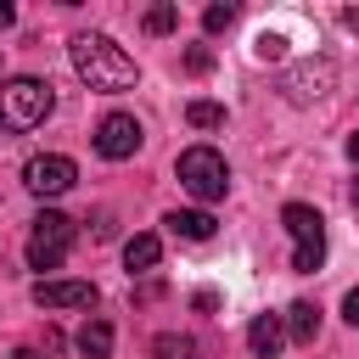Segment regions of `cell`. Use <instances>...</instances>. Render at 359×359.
Returning <instances> with one entry per match:
<instances>
[{"label": "cell", "instance_id": "16", "mask_svg": "<svg viewBox=\"0 0 359 359\" xmlns=\"http://www.w3.org/2000/svg\"><path fill=\"white\" fill-rule=\"evenodd\" d=\"M151 353H157V359H196V342H191V337H174V331H163V337L151 342Z\"/></svg>", "mask_w": 359, "mask_h": 359}, {"label": "cell", "instance_id": "22", "mask_svg": "<svg viewBox=\"0 0 359 359\" xmlns=\"http://www.w3.org/2000/svg\"><path fill=\"white\" fill-rule=\"evenodd\" d=\"M11 22H17V11H11V0H0V34H6Z\"/></svg>", "mask_w": 359, "mask_h": 359}, {"label": "cell", "instance_id": "14", "mask_svg": "<svg viewBox=\"0 0 359 359\" xmlns=\"http://www.w3.org/2000/svg\"><path fill=\"white\" fill-rule=\"evenodd\" d=\"M79 353H84V359H107V353H112V325H107V320H90V325L79 331Z\"/></svg>", "mask_w": 359, "mask_h": 359}, {"label": "cell", "instance_id": "9", "mask_svg": "<svg viewBox=\"0 0 359 359\" xmlns=\"http://www.w3.org/2000/svg\"><path fill=\"white\" fill-rule=\"evenodd\" d=\"M34 303L39 309H90L95 303V286L90 280H39L34 286Z\"/></svg>", "mask_w": 359, "mask_h": 359}, {"label": "cell", "instance_id": "23", "mask_svg": "<svg viewBox=\"0 0 359 359\" xmlns=\"http://www.w3.org/2000/svg\"><path fill=\"white\" fill-rule=\"evenodd\" d=\"M348 157H353V163H359V135H348Z\"/></svg>", "mask_w": 359, "mask_h": 359}, {"label": "cell", "instance_id": "5", "mask_svg": "<svg viewBox=\"0 0 359 359\" xmlns=\"http://www.w3.org/2000/svg\"><path fill=\"white\" fill-rule=\"evenodd\" d=\"M67 247H73V219L56 213V208H45L34 219V230H28V264L34 269H56L67 258Z\"/></svg>", "mask_w": 359, "mask_h": 359}, {"label": "cell", "instance_id": "24", "mask_svg": "<svg viewBox=\"0 0 359 359\" xmlns=\"http://www.w3.org/2000/svg\"><path fill=\"white\" fill-rule=\"evenodd\" d=\"M11 359H39V353H34V348H17V353H11Z\"/></svg>", "mask_w": 359, "mask_h": 359}, {"label": "cell", "instance_id": "2", "mask_svg": "<svg viewBox=\"0 0 359 359\" xmlns=\"http://www.w3.org/2000/svg\"><path fill=\"white\" fill-rule=\"evenodd\" d=\"M50 107H56V95H50V84L45 79H6L0 84V129L6 135H28V129H39L45 118H50Z\"/></svg>", "mask_w": 359, "mask_h": 359}, {"label": "cell", "instance_id": "25", "mask_svg": "<svg viewBox=\"0 0 359 359\" xmlns=\"http://www.w3.org/2000/svg\"><path fill=\"white\" fill-rule=\"evenodd\" d=\"M348 196H353V208H359V180H353V191H348Z\"/></svg>", "mask_w": 359, "mask_h": 359}, {"label": "cell", "instance_id": "18", "mask_svg": "<svg viewBox=\"0 0 359 359\" xmlns=\"http://www.w3.org/2000/svg\"><path fill=\"white\" fill-rule=\"evenodd\" d=\"M252 56H258V62H280V56H286V34H258V39H252Z\"/></svg>", "mask_w": 359, "mask_h": 359}, {"label": "cell", "instance_id": "19", "mask_svg": "<svg viewBox=\"0 0 359 359\" xmlns=\"http://www.w3.org/2000/svg\"><path fill=\"white\" fill-rule=\"evenodd\" d=\"M230 22H236V6H208V11H202V28H208V34H219V28H230Z\"/></svg>", "mask_w": 359, "mask_h": 359}, {"label": "cell", "instance_id": "21", "mask_svg": "<svg viewBox=\"0 0 359 359\" xmlns=\"http://www.w3.org/2000/svg\"><path fill=\"white\" fill-rule=\"evenodd\" d=\"M342 320H348V325H353V331H359V286H353V292H348V297H342Z\"/></svg>", "mask_w": 359, "mask_h": 359}, {"label": "cell", "instance_id": "8", "mask_svg": "<svg viewBox=\"0 0 359 359\" xmlns=\"http://www.w3.org/2000/svg\"><path fill=\"white\" fill-rule=\"evenodd\" d=\"M331 84H337V62H331V56H320V62H303L297 73H286V84H280V90H286L292 101H314V95H325Z\"/></svg>", "mask_w": 359, "mask_h": 359}, {"label": "cell", "instance_id": "4", "mask_svg": "<svg viewBox=\"0 0 359 359\" xmlns=\"http://www.w3.org/2000/svg\"><path fill=\"white\" fill-rule=\"evenodd\" d=\"M180 185L196 202H219L230 191V168H224V157L213 146H191V151H180Z\"/></svg>", "mask_w": 359, "mask_h": 359}, {"label": "cell", "instance_id": "15", "mask_svg": "<svg viewBox=\"0 0 359 359\" xmlns=\"http://www.w3.org/2000/svg\"><path fill=\"white\" fill-rule=\"evenodd\" d=\"M185 123H191V129H219V123H224V107H219V101H191V107H185Z\"/></svg>", "mask_w": 359, "mask_h": 359}, {"label": "cell", "instance_id": "10", "mask_svg": "<svg viewBox=\"0 0 359 359\" xmlns=\"http://www.w3.org/2000/svg\"><path fill=\"white\" fill-rule=\"evenodd\" d=\"M280 342H286V320H280V314H252V325H247V348H252L258 359H275Z\"/></svg>", "mask_w": 359, "mask_h": 359}, {"label": "cell", "instance_id": "6", "mask_svg": "<svg viewBox=\"0 0 359 359\" xmlns=\"http://www.w3.org/2000/svg\"><path fill=\"white\" fill-rule=\"evenodd\" d=\"M73 180H79V168H73V157H62V151L28 157V168H22V185H28L34 196H62V191H73Z\"/></svg>", "mask_w": 359, "mask_h": 359}, {"label": "cell", "instance_id": "13", "mask_svg": "<svg viewBox=\"0 0 359 359\" xmlns=\"http://www.w3.org/2000/svg\"><path fill=\"white\" fill-rule=\"evenodd\" d=\"M286 331H292V342H314V337H320V309H314L309 297H297V303L286 309Z\"/></svg>", "mask_w": 359, "mask_h": 359}, {"label": "cell", "instance_id": "12", "mask_svg": "<svg viewBox=\"0 0 359 359\" xmlns=\"http://www.w3.org/2000/svg\"><path fill=\"white\" fill-rule=\"evenodd\" d=\"M157 258H163V241H157L151 230H140V236H129V241H123V264H129V275L157 269Z\"/></svg>", "mask_w": 359, "mask_h": 359}, {"label": "cell", "instance_id": "1", "mask_svg": "<svg viewBox=\"0 0 359 359\" xmlns=\"http://www.w3.org/2000/svg\"><path fill=\"white\" fill-rule=\"evenodd\" d=\"M67 56H73V73H79L90 90L118 95V90L135 84V56H123V45L107 39V34H73Z\"/></svg>", "mask_w": 359, "mask_h": 359}, {"label": "cell", "instance_id": "3", "mask_svg": "<svg viewBox=\"0 0 359 359\" xmlns=\"http://www.w3.org/2000/svg\"><path fill=\"white\" fill-rule=\"evenodd\" d=\"M280 224L292 230V269L297 275H314L325 264V219L309 202H286L280 208Z\"/></svg>", "mask_w": 359, "mask_h": 359}, {"label": "cell", "instance_id": "11", "mask_svg": "<svg viewBox=\"0 0 359 359\" xmlns=\"http://www.w3.org/2000/svg\"><path fill=\"white\" fill-rule=\"evenodd\" d=\"M163 224H168V236H185V241H208L213 236V213L208 208H174Z\"/></svg>", "mask_w": 359, "mask_h": 359}, {"label": "cell", "instance_id": "17", "mask_svg": "<svg viewBox=\"0 0 359 359\" xmlns=\"http://www.w3.org/2000/svg\"><path fill=\"white\" fill-rule=\"evenodd\" d=\"M168 28H180V6H168V0H163V6H151V11H146V34H168Z\"/></svg>", "mask_w": 359, "mask_h": 359}, {"label": "cell", "instance_id": "7", "mask_svg": "<svg viewBox=\"0 0 359 359\" xmlns=\"http://www.w3.org/2000/svg\"><path fill=\"white\" fill-rule=\"evenodd\" d=\"M95 151H101L107 163L135 157V151H140V123H135L129 112H107V118L95 123Z\"/></svg>", "mask_w": 359, "mask_h": 359}, {"label": "cell", "instance_id": "20", "mask_svg": "<svg viewBox=\"0 0 359 359\" xmlns=\"http://www.w3.org/2000/svg\"><path fill=\"white\" fill-rule=\"evenodd\" d=\"M185 67H191V73H208V67H213V50H208V45H191V50H185Z\"/></svg>", "mask_w": 359, "mask_h": 359}]
</instances>
